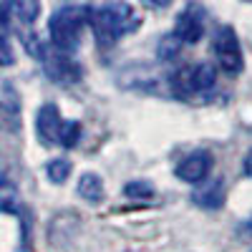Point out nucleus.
<instances>
[{"label": "nucleus", "instance_id": "obj_1", "mask_svg": "<svg viewBox=\"0 0 252 252\" xmlns=\"http://www.w3.org/2000/svg\"><path fill=\"white\" fill-rule=\"evenodd\" d=\"M139 26V15L129 3H106L96 10H91V28L101 46H114L126 33H131Z\"/></svg>", "mask_w": 252, "mask_h": 252}, {"label": "nucleus", "instance_id": "obj_2", "mask_svg": "<svg viewBox=\"0 0 252 252\" xmlns=\"http://www.w3.org/2000/svg\"><path fill=\"white\" fill-rule=\"evenodd\" d=\"M91 23V10L83 5H66L51 15L48 35L51 43L66 53H73L81 46V33Z\"/></svg>", "mask_w": 252, "mask_h": 252}, {"label": "nucleus", "instance_id": "obj_3", "mask_svg": "<svg viewBox=\"0 0 252 252\" xmlns=\"http://www.w3.org/2000/svg\"><path fill=\"white\" fill-rule=\"evenodd\" d=\"M38 58H40L43 71L48 73V78L61 83V86H73V83H78L81 76H83V68L71 58V53L56 48L53 43L51 46H40L38 48Z\"/></svg>", "mask_w": 252, "mask_h": 252}, {"label": "nucleus", "instance_id": "obj_4", "mask_svg": "<svg viewBox=\"0 0 252 252\" xmlns=\"http://www.w3.org/2000/svg\"><path fill=\"white\" fill-rule=\"evenodd\" d=\"M215 56L220 61V68L227 76H237L245 68V56H242V46L240 38L235 33L232 26H220L215 33Z\"/></svg>", "mask_w": 252, "mask_h": 252}, {"label": "nucleus", "instance_id": "obj_5", "mask_svg": "<svg viewBox=\"0 0 252 252\" xmlns=\"http://www.w3.org/2000/svg\"><path fill=\"white\" fill-rule=\"evenodd\" d=\"M215 81H217V73H215V68L209 66V63H194V66L182 68L174 76V91L179 96L202 94V91L215 89Z\"/></svg>", "mask_w": 252, "mask_h": 252}, {"label": "nucleus", "instance_id": "obj_6", "mask_svg": "<svg viewBox=\"0 0 252 252\" xmlns=\"http://www.w3.org/2000/svg\"><path fill=\"white\" fill-rule=\"evenodd\" d=\"M174 33L182 38V43H189V46L199 43L202 35H204V10H202L197 3L187 5V8L177 15Z\"/></svg>", "mask_w": 252, "mask_h": 252}, {"label": "nucleus", "instance_id": "obj_7", "mask_svg": "<svg viewBox=\"0 0 252 252\" xmlns=\"http://www.w3.org/2000/svg\"><path fill=\"white\" fill-rule=\"evenodd\" d=\"M177 177L187 184H197L202 179H207V174L212 172V154L204 152V149H197L192 154H187L179 164H177Z\"/></svg>", "mask_w": 252, "mask_h": 252}, {"label": "nucleus", "instance_id": "obj_8", "mask_svg": "<svg viewBox=\"0 0 252 252\" xmlns=\"http://www.w3.org/2000/svg\"><path fill=\"white\" fill-rule=\"evenodd\" d=\"M63 121H66V119H61V111L56 109V103H46V106H40L38 114H35V131H38V139L43 141L46 146L58 144Z\"/></svg>", "mask_w": 252, "mask_h": 252}, {"label": "nucleus", "instance_id": "obj_9", "mask_svg": "<svg viewBox=\"0 0 252 252\" xmlns=\"http://www.w3.org/2000/svg\"><path fill=\"white\" fill-rule=\"evenodd\" d=\"M192 202L202 209H220L224 204V182L220 177L215 179H207L202 187L194 189L192 194Z\"/></svg>", "mask_w": 252, "mask_h": 252}, {"label": "nucleus", "instance_id": "obj_10", "mask_svg": "<svg viewBox=\"0 0 252 252\" xmlns=\"http://www.w3.org/2000/svg\"><path fill=\"white\" fill-rule=\"evenodd\" d=\"M78 194L86 199V202H101L103 199V182L98 174L86 172L78 179Z\"/></svg>", "mask_w": 252, "mask_h": 252}, {"label": "nucleus", "instance_id": "obj_11", "mask_svg": "<svg viewBox=\"0 0 252 252\" xmlns=\"http://www.w3.org/2000/svg\"><path fill=\"white\" fill-rule=\"evenodd\" d=\"M8 3L20 23H33L40 15V0H8Z\"/></svg>", "mask_w": 252, "mask_h": 252}, {"label": "nucleus", "instance_id": "obj_12", "mask_svg": "<svg viewBox=\"0 0 252 252\" xmlns=\"http://www.w3.org/2000/svg\"><path fill=\"white\" fill-rule=\"evenodd\" d=\"M18 209H20L18 187L10 179H0V212H18Z\"/></svg>", "mask_w": 252, "mask_h": 252}, {"label": "nucleus", "instance_id": "obj_13", "mask_svg": "<svg viewBox=\"0 0 252 252\" xmlns=\"http://www.w3.org/2000/svg\"><path fill=\"white\" fill-rule=\"evenodd\" d=\"M20 129V114L13 101H0V131H18Z\"/></svg>", "mask_w": 252, "mask_h": 252}, {"label": "nucleus", "instance_id": "obj_14", "mask_svg": "<svg viewBox=\"0 0 252 252\" xmlns=\"http://www.w3.org/2000/svg\"><path fill=\"white\" fill-rule=\"evenodd\" d=\"M71 172H73V164L68 159H51L46 164V174H48V179L53 184H63L71 177Z\"/></svg>", "mask_w": 252, "mask_h": 252}, {"label": "nucleus", "instance_id": "obj_15", "mask_svg": "<svg viewBox=\"0 0 252 252\" xmlns=\"http://www.w3.org/2000/svg\"><path fill=\"white\" fill-rule=\"evenodd\" d=\"M121 192L131 199H149V197H154V187L144 179H134V182H126Z\"/></svg>", "mask_w": 252, "mask_h": 252}, {"label": "nucleus", "instance_id": "obj_16", "mask_svg": "<svg viewBox=\"0 0 252 252\" xmlns=\"http://www.w3.org/2000/svg\"><path fill=\"white\" fill-rule=\"evenodd\" d=\"M78 139H81V124L66 119V121H63V129H61V139H58V144H61V146H66V149H71V146L78 144Z\"/></svg>", "mask_w": 252, "mask_h": 252}, {"label": "nucleus", "instance_id": "obj_17", "mask_svg": "<svg viewBox=\"0 0 252 252\" xmlns=\"http://www.w3.org/2000/svg\"><path fill=\"white\" fill-rule=\"evenodd\" d=\"M184 43H182V38L177 35V33H172V35H164L161 38V43H159V58H174L177 53H179V48H182Z\"/></svg>", "mask_w": 252, "mask_h": 252}, {"label": "nucleus", "instance_id": "obj_18", "mask_svg": "<svg viewBox=\"0 0 252 252\" xmlns=\"http://www.w3.org/2000/svg\"><path fill=\"white\" fill-rule=\"evenodd\" d=\"M0 63L3 66H10L13 63V48L8 43V35H0Z\"/></svg>", "mask_w": 252, "mask_h": 252}, {"label": "nucleus", "instance_id": "obj_19", "mask_svg": "<svg viewBox=\"0 0 252 252\" xmlns=\"http://www.w3.org/2000/svg\"><path fill=\"white\" fill-rule=\"evenodd\" d=\"M242 174H247V177H252V149L245 154V159H242Z\"/></svg>", "mask_w": 252, "mask_h": 252}, {"label": "nucleus", "instance_id": "obj_20", "mask_svg": "<svg viewBox=\"0 0 252 252\" xmlns=\"http://www.w3.org/2000/svg\"><path fill=\"white\" fill-rule=\"evenodd\" d=\"M237 232H240V235H252V217H250V220H245V222L240 224Z\"/></svg>", "mask_w": 252, "mask_h": 252}, {"label": "nucleus", "instance_id": "obj_21", "mask_svg": "<svg viewBox=\"0 0 252 252\" xmlns=\"http://www.w3.org/2000/svg\"><path fill=\"white\" fill-rule=\"evenodd\" d=\"M144 3H149L152 8H169L172 0H144Z\"/></svg>", "mask_w": 252, "mask_h": 252}, {"label": "nucleus", "instance_id": "obj_22", "mask_svg": "<svg viewBox=\"0 0 252 252\" xmlns=\"http://www.w3.org/2000/svg\"><path fill=\"white\" fill-rule=\"evenodd\" d=\"M250 3H252V0H250Z\"/></svg>", "mask_w": 252, "mask_h": 252}]
</instances>
